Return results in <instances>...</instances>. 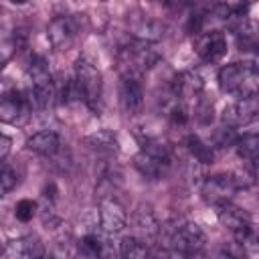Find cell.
Listing matches in <instances>:
<instances>
[{"label": "cell", "mask_w": 259, "mask_h": 259, "mask_svg": "<svg viewBox=\"0 0 259 259\" xmlns=\"http://www.w3.org/2000/svg\"><path fill=\"white\" fill-rule=\"evenodd\" d=\"M34 214H36V202H34V200H30V198H22V200L16 202V206H14V217H16L18 221L28 223Z\"/></svg>", "instance_id": "cell-26"}, {"label": "cell", "mask_w": 259, "mask_h": 259, "mask_svg": "<svg viewBox=\"0 0 259 259\" xmlns=\"http://www.w3.org/2000/svg\"><path fill=\"white\" fill-rule=\"evenodd\" d=\"M26 77L30 83V103L38 111H47L57 101V87L53 81V73L49 69V63L42 57H34L26 69Z\"/></svg>", "instance_id": "cell-4"}, {"label": "cell", "mask_w": 259, "mask_h": 259, "mask_svg": "<svg viewBox=\"0 0 259 259\" xmlns=\"http://www.w3.org/2000/svg\"><path fill=\"white\" fill-rule=\"evenodd\" d=\"M148 259H184V257L178 255V253H174V251H170V249L158 247V249H154V251L148 253Z\"/></svg>", "instance_id": "cell-29"}, {"label": "cell", "mask_w": 259, "mask_h": 259, "mask_svg": "<svg viewBox=\"0 0 259 259\" xmlns=\"http://www.w3.org/2000/svg\"><path fill=\"white\" fill-rule=\"evenodd\" d=\"M235 150H237L239 158H243L249 164V168L253 170L255 168V162H257V150H259V138H257V134H243V136H239L237 142H235Z\"/></svg>", "instance_id": "cell-22"}, {"label": "cell", "mask_w": 259, "mask_h": 259, "mask_svg": "<svg viewBox=\"0 0 259 259\" xmlns=\"http://www.w3.org/2000/svg\"><path fill=\"white\" fill-rule=\"evenodd\" d=\"M77 255H79L77 241L71 235H61L53 241L45 259H77Z\"/></svg>", "instance_id": "cell-20"}, {"label": "cell", "mask_w": 259, "mask_h": 259, "mask_svg": "<svg viewBox=\"0 0 259 259\" xmlns=\"http://www.w3.org/2000/svg\"><path fill=\"white\" fill-rule=\"evenodd\" d=\"M194 51L204 63H219L227 55V36L221 30H202L194 36Z\"/></svg>", "instance_id": "cell-10"}, {"label": "cell", "mask_w": 259, "mask_h": 259, "mask_svg": "<svg viewBox=\"0 0 259 259\" xmlns=\"http://www.w3.org/2000/svg\"><path fill=\"white\" fill-rule=\"evenodd\" d=\"M99 227L107 237L117 235L127 227V212L113 196H103L99 202Z\"/></svg>", "instance_id": "cell-9"}, {"label": "cell", "mask_w": 259, "mask_h": 259, "mask_svg": "<svg viewBox=\"0 0 259 259\" xmlns=\"http://www.w3.org/2000/svg\"><path fill=\"white\" fill-rule=\"evenodd\" d=\"M12 51H14V42H2L0 40V69L6 65V61L12 55Z\"/></svg>", "instance_id": "cell-31"}, {"label": "cell", "mask_w": 259, "mask_h": 259, "mask_svg": "<svg viewBox=\"0 0 259 259\" xmlns=\"http://www.w3.org/2000/svg\"><path fill=\"white\" fill-rule=\"evenodd\" d=\"M253 176L255 174H239V172H229V174H212L202 182V192L204 198L210 200L212 204L223 202V200H231L233 194H237L239 190H245L253 184Z\"/></svg>", "instance_id": "cell-7"}, {"label": "cell", "mask_w": 259, "mask_h": 259, "mask_svg": "<svg viewBox=\"0 0 259 259\" xmlns=\"http://www.w3.org/2000/svg\"><path fill=\"white\" fill-rule=\"evenodd\" d=\"M166 115H168V119H170L174 125H186L188 119H190L188 107L184 105V101H180V99H176V97H172L170 105L166 107Z\"/></svg>", "instance_id": "cell-24"}, {"label": "cell", "mask_w": 259, "mask_h": 259, "mask_svg": "<svg viewBox=\"0 0 259 259\" xmlns=\"http://www.w3.org/2000/svg\"><path fill=\"white\" fill-rule=\"evenodd\" d=\"M132 225H134V235L132 237L140 239L146 245L158 241L160 223H158V219H156V214L152 212L150 206H138V210L132 214Z\"/></svg>", "instance_id": "cell-14"}, {"label": "cell", "mask_w": 259, "mask_h": 259, "mask_svg": "<svg viewBox=\"0 0 259 259\" xmlns=\"http://www.w3.org/2000/svg\"><path fill=\"white\" fill-rule=\"evenodd\" d=\"M119 105L123 113L138 115L144 107V87L140 79L134 77H121L119 81Z\"/></svg>", "instance_id": "cell-17"}, {"label": "cell", "mask_w": 259, "mask_h": 259, "mask_svg": "<svg viewBox=\"0 0 259 259\" xmlns=\"http://www.w3.org/2000/svg\"><path fill=\"white\" fill-rule=\"evenodd\" d=\"M204 89V77L198 69H188V71H182L178 75H174V79L170 81V91H172V97L184 101V99H190V97H198Z\"/></svg>", "instance_id": "cell-13"}, {"label": "cell", "mask_w": 259, "mask_h": 259, "mask_svg": "<svg viewBox=\"0 0 259 259\" xmlns=\"http://www.w3.org/2000/svg\"><path fill=\"white\" fill-rule=\"evenodd\" d=\"M130 32L134 34V40H144V42H156L166 34V24L160 22L158 18H152L148 14L132 16L127 20Z\"/></svg>", "instance_id": "cell-15"}, {"label": "cell", "mask_w": 259, "mask_h": 259, "mask_svg": "<svg viewBox=\"0 0 259 259\" xmlns=\"http://www.w3.org/2000/svg\"><path fill=\"white\" fill-rule=\"evenodd\" d=\"M257 111H259L257 95L241 97V99L229 103L223 109V125H229V127H235V130L241 127V125H247L257 117Z\"/></svg>", "instance_id": "cell-11"}, {"label": "cell", "mask_w": 259, "mask_h": 259, "mask_svg": "<svg viewBox=\"0 0 259 259\" xmlns=\"http://www.w3.org/2000/svg\"><path fill=\"white\" fill-rule=\"evenodd\" d=\"M10 148H12V140L4 132H0V162L6 160V156L10 154Z\"/></svg>", "instance_id": "cell-30"}, {"label": "cell", "mask_w": 259, "mask_h": 259, "mask_svg": "<svg viewBox=\"0 0 259 259\" xmlns=\"http://www.w3.org/2000/svg\"><path fill=\"white\" fill-rule=\"evenodd\" d=\"M4 251H6V247H4V245H2V243H0V255H2V253H4Z\"/></svg>", "instance_id": "cell-32"}, {"label": "cell", "mask_w": 259, "mask_h": 259, "mask_svg": "<svg viewBox=\"0 0 259 259\" xmlns=\"http://www.w3.org/2000/svg\"><path fill=\"white\" fill-rule=\"evenodd\" d=\"M194 117L202 123V125H208L212 121V103L206 101V99H200L196 109H194Z\"/></svg>", "instance_id": "cell-28"}, {"label": "cell", "mask_w": 259, "mask_h": 259, "mask_svg": "<svg viewBox=\"0 0 259 259\" xmlns=\"http://www.w3.org/2000/svg\"><path fill=\"white\" fill-rule=\"evenodd\" d=\"M30 113H32V103L18 89H12L10 93L0 97V121L8 125H22L28 121Z\"/></svg>", "instance_id": "cell-8"}, {"label": "cell", "mask_w": 259, "mask_h": 259, "mask_svg": "<svg viewBox=\"0 0 259 259\" xmlns=\"http://www.w3.org/2000/svg\"><path fill=\"white\" fill-rule=\"evenodd\" d=\"M158 239H162L164 249H170L184 259L198 255L206 245L204 231L192 221H168L166 225H160Z\"/></svg>", "instance_id": "cell-1"}, {"label": "cell", "mask_w": 259, "mask_h": 259, "mask_svg": "<svg viewBox=\"0 0 259 259\" xmlns=\"http://www.w3.org/2000/svg\"><path fill=\"white\" fill-rule=\"evenodd\" d=\"M237 132L235 127H229V125H221L219 130H214V136H212V144L217 148H229V146H235L237 142Z\"/></svg>", "instance_id": "cell-25"}, {"label": "cell", "mask_w": 259, "mask_h": 259, "mask_svg": "<svg viewBox=\"0 0 259 259\" xmlns=\"http://www.w3.org/2000/svg\"><path fill=\"white\" fill-rule=\"evenodd\" d=\"M172 166V152L170 146H166L160 140L148 138L144 142V148L134 156V168L148 180H160L168 174Z\"/></svg>", "instance_id": "cell-5"}, {"label": "cell", "mask_w": 259, "mask_h": 259, "mask_svg": "<svg viewBox=\"0 0 259 259\" xmlns=\"http://www.w3.org/2000/svg\"><path fill=\"white\" fill-rule=\"evenodd\" d=\"M148 253H150L148 245L142 243L140 239L132 237V235L123 237L119 243V257L121 259H148Z\"/></svg>", "instance_id": "cell-23"}, {"label": "cell", "mask_w": 259, "mask_h": 259, "mask_svg": "<svg viewBox=\"0 0 259 259\" xmlns=\"http://www.w3.org/2000/svg\"><path fill=\"white\" fill-rule=\"evenodd\" d=\"M61 136L53 130H40L36 134H32L28 140H26V148L38 156H45V158H53L61 152Z\"/></svg>", "instance_id": "cell-18"}, {"label": "cell", "mask_w": 259, "mask_h": 259, "mask_svg": "<svg viewBox=\"0 0 259 259\" xmlns=\"http://www.w3.org/2000/svg\"><path fill=\"white\" fill-rule=\"evenodd\" d=\"M85 144L93 150V152H97V154H101V156H113V154H117V138H115V134L113 132H109V130H97V132H93V134H89L87 138H85Z\"/></svg>", "instance_id": "cell-19"}, {"label": "cell", "mask_w": 259, "mask_h": 259, "mask_svg": "<svg viewBox=\"0 0 259 259\" xmlns=\"http://www.w3.org/2000/svg\"><path fill=\"white\" fill-rule=\"evenodd\" d=\"M219 87L223 93L233 95L237 99L257 95V87H259L257 65L249 61L225 65L219 71Z\"/></svg>", "instance_id": "cell-2"}, {"label": "cell", "mask_w": 259, "mask_h": 259, "mask_svg": "<svg viewBox=\"0 0 259 259\" xmlns=\"http://www.w3.org/2000/svg\"><path fill=\"white\" fill-rule=\"evenodd\" d=\"M75 85L79 91L81 101L93 111L99 113L101 111V103H103V79L99 69L87 61V59H79L75 63Z\"/></svg>", "instance_id": "cell-6"}, {"label": "cell", "mask_w": 259, "mask_h": 259, "mask_svg": "<svg viewBox=\"0 0 259 259\" xmlns=\"http://www.w3.org/2000/svg\"><path fill=\"white\" fill-rule=\"evenodd\" d=\"M16 182H18L16 172L12 168H8V166H2L0 168V198H4L16 186Z\"/></svg>", "instance_id": "cell-27"}, {"label": "cell", "mask_w": 259, "mask_h": 259, "mask_svg": "<svg viewBox=\"0 0 259 259\" xmlns=\"http://www.w3.org/2000/svg\"><path fill=\"white\" fill-rule=\"evenodd\" d=\"M184 146H186V150L190 152V156L198 164H212L214 162V150H212V146L206 144V142H202L198 136L188 134L184 138Z\"/></svg>", "instance_id": "cell-21"}, {"label": "cell", "mask_w": 259, "mask_h": 259, "mask_svg": "<svg viewBox=\"0 0 259 259\" xmlns=\"http://www.w3.org/2000/svg\"><path fill=\"white\" fill-rule=\"evenodd\" d=\"M77 20L73 16H55L47 26V38L57 51H67L77 36Z\"/></svg>", "instance_id": "cell-12"}, {"label": "cell", "mask_w": 259, "mask_h": 259, "mask_svg": "<svg viewBox=\"0 0 259 259\" xmlns=\"http://www.w3.org/2000/svg\"><path fill=\"white\" fill-rule=\"evenodd\" d=\"M160 63V53L152 42L144 40H130L117 51V65L121 77L140 79L144 73L154 69Z\"/></svg>", "instance_id": "cell-3"}, {"label": "cell", "mask_w": 259, "mask_h": 259, "mask_svg": "<svg viewBox=\"0 0 259 259\" xmlns=\"http://www.w3.org/2000/svg\"><path fill=\"white\" fill-rule=\"evenodd\" d=\"M4 253H6L8 259H45L47 257V249H45L42 241L36 235H26V237L12 239L6 245Z\"/></svg>", "instance_id": "cell-16"}]
</instances>
